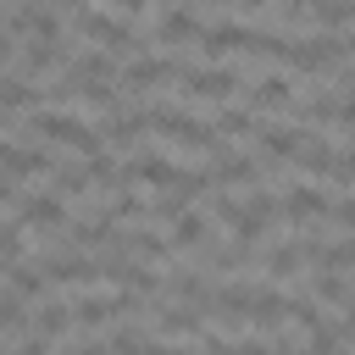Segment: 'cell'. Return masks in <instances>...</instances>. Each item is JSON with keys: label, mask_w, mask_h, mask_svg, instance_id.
I'll list each match as a JSON object with an SVG mask.
<instances>
[{"label": "cell", "mask_w": 355, "mask_h": 355, "mask_svg": "<svg viewBox=\"0 0 355 355\" xmlns=\"http://www.w3.org/2000/svg\"><path fill=\"white\" fill-rule=\"evenodd\" d=\"M72 327H78V322H72V300H39L33 316H28V333H39V338H50V344H61Z\"/></svg>", "instance_id": "5bb4252c"}, {"label": "cell", "mask_w": 355, "mask_h": 355, "mask_svg": "<svg viewBox=\"0 0 355 355\" xmlns=\"http://www.w3.org/2000/svg\"><path fill=\"white\" fill-rule=\"evenodd\" d=\"M61 355H111V344H105V338H72Z\"/></svg>", "instance_id": "484cf974"}, {"label": "cell", "mask_w": 355, "mask_h": 355, "mask_svg": "<svg viewBox=\"0 0 355 355\" xmlns=\"http://www.w3.org/2000/svg\"><path fill=\"white\" fill-rule=\"evenodd\" d=\"M122 250H128V255H139V261H166L178 244H172V239H161L155 227H133V233H122Z\"/></svg>", "instance_id": "ac0fdd59"}, {"label": "cell", "mask_w": 355, "mask_h": 355, "mask_svg": "<svg viewBox=\"0 0 355 355\" xmlns=\"http://www.w3.org/2000/svg\"><path fill=\"white\" fill-rule=\"evenodd\" d=\"M150 355H194V349H183V344H150Z\"/></svg>", "instance_id": "f1b7e54d"}, {"label": "cell", "mask_w": 355, "mask_h": 355, "mask_svg": "<svg viewBox=\"0 0 355 355\" xmlns=\"http://www.w3.org/2000/svg\"><path fill=\"white\" fill-rule=\"evenodd\" d=\"M294 166H300V172H311V178H333V166H338V150L327 144V133H311Z\"/></svg>", "instance_id": "e0dca14e"}, {"label": "cell", "mask_w": 355, "mask_h": 355, "mask_svg": "<svg viewBox=\"0 0 355 355\" xmlns=\"http://www.w3.org/2000/svg\"><path fill=\"white\" fill-rule=\"evenodd\" d=\"M61 161L39 144H28V139H6V189H22V183H33V178H50Z\"/></svg>", "instance_id": "277c9868"}, {"label": "cell", "mask_w": 355, "mask_h": 355, "mask_svg": "<svg viewBox=\"0 0 355 355\" xmlns=\"http://www.w3.org/2000/svg\"><path fill=\"white\" fill-rule=\"evenodd\" d=\"M349 44H355V33H349Z\"/></svg>", "instance_id": "4dcf8cb0"}, {"label": "cell", "mask_w": 355, "mask_h": 355, "mask_svg": "<svg viewBox=\"0 0 355 355\" xmlns=\"http://www.w3.org/2000/svg\"><path fill=\"white\" fill-rule=\"evenodd\" d=\"M211 128H216L222 139H244V133L255 139V128H261V122H255V111H250V105H216Z\"/></svg>", "instance_id": "ffe728a7"}, {"label": "cell", "mask_w": 355, "mask_h": 355, "mask_svg": "<svg viewBox=\"0 0 355 355\" xmlns=\"http://www.w3.org/2000/svg\"><path fill=\"white\" fill-rule=\"evenodd\" d=\"M311 17H316V28H322V33L349 28V22H355V0H316V6H311Z\"/></svg>", "instance_id": "603a6c76"}, {"label": "cell", "mask_w": 355, "mask_h": 355, "mask_svg": "<svg viewBox=\"0 0 355 355\" xmlns=\"http://www.w3.org/2000/svg\"><path fill=\"white\" fill-rule=\"evenodd\" d=\"M183 89L194 94V100H205V105H227L233 100V89H239V67H189L183 72Z\"/></svg>", "instance_id": "8992f818"}, {"label": "cell", "mask_w": 355, "mask_h": 355, "mask_svg": "<svg viewBox=\"0 0 355 355\" xmlns=\"http://www.w3.org/2000/svg\"><path fill=\"white\" fill-rule=\"evenodd\" d=\"M250 39H255V28H250V22H233V17H222V22H211V28L200 33V55H205V67H222V55H233V50H250Z\"/></svg>", "instance_id": "ba28073f"}, {"label": "cell", "mask_w": 355, "mask_h": 355, "mask_svg": "<svg viewBox=\"0 0 355 355\" xmlns=\"http://www.w3.org/2000/svg\"><path fill=\"white\" fill-rule=\"evenodd\" d=\"M72 28H78L89 44H100L105 55H128V61H139V55H144V44H139L133 22H122L116 11H89V6H83V11L72 17Z\"/></svg>", "instance_id": "7a4b0ae2"}, {"label": "cell", "mask_w": 355, "mask_h": 355, "mask_svg": "<svg viewBox=\"0 0 355 355\" xmlns=\"http://www.w3.org/2000/svg\"><path fill=\"white\" fill-rule=\"evenodd\" d=\"M172 6H178V0H172Z\"/></svg>", "instance_id": "1f68e13d"}, {"label": "cell", "mask_w": 355, "mask_h": 355, "mask_svg": "<svg viewBox=\"0 0 355 355\" xmlns=\"http://www.w3.org/2000/svg\"><path fill=\"white\" fill-rule=\"evenodd\" d=\"M111 11L128 22V17H139V11H144V0H111Z\"/></svg>", "instance_id": "83f0119b"}, {"label": "cell", "mask_w": 355, "mask_h": 355, "mask_svg": "<svg viewBox=\"0 0 355 355\" xmlns=\"http://www.w3.org/2000/svg\"><path fill=\"white\" fill-rule=\"evenodd\" d=\"M338 233H355V200H333V216H327Z\"/></svg>", "instance_id": "d4e9b609"}, {"label": "cell", "mask_w": 355, "mask_h": 355, "mask_svg": "<svg viewBox=\"0 0 355 355\" xmlns=\"http://www.w3.org/2000/svg\"><path fill=\"white\" fill-rule=\"evenodd\" d=\"M205 233H211V227H205V216H200L194 205H189L183 216H172V244H178V250H194V244H205Z\"/></svg>", "instance_id": "7402d4cb"}, {"label": "cell", "mask_w": 355, "mask_h": 355, "mask_svg": "<svg viewBox=\"0 0 355 355\" xmlns=\"http://www.w3.org/2000/svg\"><path fill=\"white\" fill-rule=\"evenodd\" d=\"M316 272H344V277H349V272H355V233H344V239H333Z\"/></svg>", "instance_id": "cb8c5ba5"}, {"label": "cell", "mask_w": 355, "mask_h": 355, "mask_svg": "<svg viewBox=\"0 0 355 355\" xmlns=\"http://www.w3.org/2000/svg\"><path fill=\"white\" fill-rule=\"evenodd\" d=\"M28 133H39V139H55V144H67V150H78V155H100L105 150V133L83 116V111H61V105H44L39 116H28L22 122Z\"/></svg>", "instance_id": "6da1fadb"}, {"label": "cell", "mask_w": 355, "mask_h": 355, "mask_svg": "<svg viewBox=\"0 0 355 355\" xmlns=\"http://www.w3.org/2000/svg\"><path fill=\"white\" fill-rule=\"evenodd\" d=\"M105 344H111V355H150V333L139 322H116L105 333Z\"/></svg>", "instance_id": "44dd1931"}, {"label": "cell", "mask_w": 355, "mask_h": 355, "mask_svg": "<svg viewBox=\"0 0 355 355\" xmlns=\"http://www.w3.org/2000/svg\"><path fill=\"white\" fill-rule=\"evenodd\" d=\"M155 333H161V338H205L211 327H205L200 305H183V300H172V305H161V311H155Z\"/></svg>", "instance_id": "4fadbf2b"}, {"label": "cell", "mask_w": 355, "mask_h": 355, "mask_svg": "<svg viewBox=\"0 0 355 355\" xmlns=\"http://www.w3.org/2000/svg\"><path fill=\"white\" fill-rule=\"evenodd\" d=\"M244 105L250 111H294V83L283 72H261L244 83Z\"/></svg>", "instance_id": "9c48e42d"}, {"label": "cell", "mask_w": 355, "mask_h": 355, "mask_svg": "<svg viewBox=\"0 0 355 355\" xmlns=\"http://www.w3.org/2000/svg\"><path fill=\"white\" fill-rule=\"evenodd\" d=\"M205 172H211L216 189H255V183H261V161L244 155V150H233V144H222V150L211 155Z\"/></svg>", "instance_id": "52a82bcc"}, {"label": "cell", "mask_w": 355, "mask_h": 355, "mask_svg": "<svg viewBox=\"0 0 355 355\" xmlns=\"http://www.w3.org/2000/svg\"><path fill=\"white\" fill-rule=\"evenodd\" d=\"M288 300H294V294H283L277 283H261V288H255V305H250V327H255L261 338L277 333V327L288 322Z\"/></svg>", "instance_id": "7c38bea8"}, {"label": "cell", "mask_w": 355, "mask_h": 355, "mask_svg": "<svg viewBox=\"0 0 355 355\" xmlns=\"http://www.w3.org/2000/svg\"><path fill=\"white\" fill-rule=\"evenodd\" d=\"M277 6H283V17H288V22H300V17H311V6H316V0H277Z\"/></svg>", "instance_id": "4316f807"}, {"label": "cell", "mask_w": 355, "mask_h": 355, "mask_svg": "<svg viewBox=\"0 0 355 355\" xmlns=\"http://www.w3.org/2000/svg\"><path fill=\"white\" fill-rule=\"evenodd\" d=\"M305 139H311V133H300L294 122H261V128H255V150L272 155V161H300Z\"/></svg>", "instance_id": "8fae6325"}, {"label": "cell", "mask_w": 355, "mask_h": 355, "mask_svg": "<svg viewBox=\"0 0 355 355\" xmlns=\"http://www.w3.org/2000/svg\"><path fill=\"white\" fill-rule=\"evenodd\" d=\"M50 6H55V11H72V17L83 11V0H50Z\"/></svg>", "instance_id": "f546056e"}, {"label": "cell", "mask_w": 355, "mask_h": 355, "mask_svg": "<svg viewBox=\"0 0 355 355\" xmlns=\"http://www.w3.org/2000/svg\"><path fill=\"white\" fill-rule=\"evenodd\" d=\"M327 216H333V194H327V189H316V183H305V178L283 189V222H288L294 233L311 227V222H327Z\"/></svg>", "instance_id": "3957f363"}, {"label": "cell", "mask_w": 355, "mask_h": 355, "mask_svg": "<svg viewBox=\"0 0 355 355\" xmlns=\"http://www.w3.org/2000/svg\"><path fill=\"white\" fill-rule=\"evenodd\" d=\"M144 128H150V111H144V105H128V100L100 122V133H105V144H111V150L139 144V139H144Z\"/></svg>", "instance_id": "30bf717a"}, {"label": "cell", "mask_w": 355, "mask_h": 355, "mask_svg": "<svg viewBox=\"0 0 355 355\" xmlns=\"http://www.w3.org/2000/svg\"><path fill=\"white\" fill-rule=\"evenodd\" d=\"M305 294H311L316 305H338V311H344V305L355 300V288H349V277H344V272H316Z\"/></svg>", "instance_id": "d6986e66"}, {"label": "cell", "mask_w": 355, "mask_h": 355, "mask_svg": "<svg viewBox=\"0 0 355 355\" xmlns=\"http://www.w3.org/2000/svg\"><path fill=\"white\" fill-rule=\"evenodd\" d=\"M205 28H200V17L189 11V6H166L161 11V22H155V44H189V39H200Z\"/></svg>", "instance_id": "2e32d148"}, {"label": "cell", "mask_w": 355, "mask_h": 355, "mask_svg": "<svg viewBox=\"0 0 355 355\" xmlns=\"http://www.w3.org/2000/svg\"><path fill=\"white\" fill-rule=\"evenodd\" d=\"M6 288L39 305V300L50 294V272H44V261H11V266H6Z\"/></svg>", "instance_id": "9a60e30c"}, {"label": "cell", "mask_w": 355, "mask_h": 355, "mask_svg": "<svg viewBox=\"0 0 355 355\" xmlns=\"http://www.w3.org/2000/svg\"><path fill=\"white\" fill-rule=\"evenodd\" d=\"M183 72H189V61H178V55H139L122 67V89L150 94L155 83H183Z\"/></svg>", "instance_id": "5b68a950"}]
</instances>
